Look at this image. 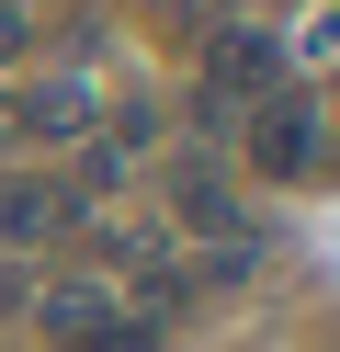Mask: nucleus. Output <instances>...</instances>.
Segmentation results:
<instances>
[{"instance_id":"f257e3e1","label":"nucleus","mask_w":340,"mask_h":352,"mask_svg":"<svg viewBox=\"0 0 340 352\" xmlns=\"http://www.w3.org/2000/svg\"><path fill=\"white\" fill-rule=\"evenodd\" d=\"M34 318H45V341H57V352H159V318H148V307H125L102 273H91V284H45Z\"/></svg>"},{"instance_id":"f03ea898","label":"nucleus","mask_w":340,"mask_h":352,"mask_svg":"<svg viewBox=\"0 0 340 352\" xmlns=\"http://www.w3.org/2000/svg\"><path fill=\"white\" fill-rule=\"evenodd\" d=\"M261 91H284V46H272L261 23H227V34H204V80H193V114H204V125H238Z\"/></svg>"},{"instance_id":"7ed1b4c3","label":"nucleus","mask_w":340,"mask_h":352,"mask_svg":"<svg viewBox=\"0 0 340 352\" xmlns=\"http://www.w3.org/2000/svg\"><path fill=\"white\" fill-rule=\"evenodd\" d=\"M238 148H249L261 182H306L317 148H329V137H317V91H295V80H284V91H261V102L238 114Z\"/></svg>"},{"instance_id":"20e7f679","label":"nucleus","mask_w":340,"mask_h":352,"mask_svg":"<svg viewBox=\"0 0 340 352\" xmlns=\"http://www.w3.org/2000/svg\"><path fill=\"white\" fill-rule=\"evenodd\" d=\"M170 216L193 239H216V250H249V216H238V193H227L216 160H170Z\"/></svg>"},{"instance_id":"39448f33","label":"nucleus","mask_w":340,"mask_h":352,"mask_svg":"<svg viewBox=\"0 0 340 352\" xmlns=\"http://www.w3.org/2000/svg\"><path fill=\"white\" fill-rule=\"evenodd\" d=\"M68 216H80L68 182H0V239H57Z\"/></svg>"},{"instance_id":"423d86ee","label":"nucleus","mask_w":340,"mask_h":352,"mask_svg":"<svg viewBox=\"0 0 340 352\" xmlns=\"http://www.w3.org/2000/svg\"><path fill=\"white\" fill-rule=\"evenodd\" d=\"M0 318H34V273L23 261H0Z\"/></svg>"},{"instance_id":"0eeeda50","label":"nucleus","mask_w":340,"mask_h":352,"mask_svg":"<svg viewBox=\"0 0 340 352\" xmlns=\"http://www.w3.org/2000/svg\"><path fill=\"white\" fill-rule=\"evenodd\" d=\"M23 34H34V23H23L12 0H0V57H23Z\"/></svg>"},{"instance_id":"6e6552de","label":"nucleus","mask_w":340,"mask_h":352,"mask_svg":"<svg viewBox=\"0 0 340 352\" xmlns=\"http://www.w3.org/2000/svg\"><path fill=\"white\" fill-rule=\"evenodd\" d=\"M12 148H23V125H12V102H0V160H12Z\"/></svg>"},{"instance_id":"1a4fd4ad","label":"nucleus","mask_w":340,"mask_h":352,"mask_svg":"<svg viewBox=\"0 0 340 352\" xmlns=\"http://www.w3.org/2000/svg\"><path fill=\"white\" fill-rule=\"evenodd\" d=\"M317 125H340V80H329V102H317Z\"/></svg>"}]
</instances>
